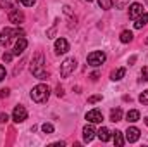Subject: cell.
<instances>
[{
  "mask_svg": "<svg viewBox=\"0 0 148 147\" xmlns=\"http://www.w3.org/2000/svg\"><path fill=\"white\" fill-rule=\"evenodd\" d=\"M45 59H43V54H36L35 57H33V61H31V66H29V69H31V73L33 76H36L38 80H47L48 78V73L45 71Z\"/></svg>",
  "mask_w": 148,
  "mask_h": 147,
  "instance_id": "1",
  "label": "cell"
},
{
  "mask_svg": "<svg viewBox=\"0 0 148 147\" xmlns=\"http://www.w3.org/2000/svg\"><path fill=\"white\" fill-rule=\"evenodd\" d=\"M48 97H50V88H48L45 83H40L36 87H33V90H31V99H33L36 104L47 102Z\"/></svg>",
  "mask_w": 148,
  "mask_h": 147,
  "instance_id": "2",
  "label": "cell"
},
{
  "mask_svg": "<svg viewBox=\"0 0 148 147\" xmlns=\"http://www.w3.org/2000/svg\"><path fill=\"white\" fill-rule=\"evenodd\" d=\"M24 35V31L21 30V28H17V30H10V28H5V30H2L0 31V45H7L9 43V40L12 37H23Z\"/></svg>",
  "mask_w": 148,
  "mask_h": 147,
  "instance_id": "3",
  "label": "cell"
},
{
  "mask_svg": "<svg viewBox=\"0 0 148 147\" xmlns=\"http://www.w3.org/2000/svg\"><path fill=\"white\" fill-rule=\"evenodd\" d=\"M105 59H107V55H105L103 52H100V50H95V52L88 54V57H86L88 64H90V66H93V68H98V66H102V64L105 62Z\"/></svg>",
  "mask_w": 148,
  "mask_h": 147,
  "instance_id": "4",
  "label": "cell"
},
{
  "mask_svg": "<svg viewBox=\"0 0 148 147\" xmlns=\"http://www.w3.org/2000/svg\"><path fill=\"white\" fill-rule=\"evenodd\" d=\"M76 66H77V62H76V59H74V57L66 59V61L60 64V76H62V78L71 76V74L74 73V69H76Z\"/></svg>",
  "mask_w": 148,
  "mask_h": 147,
  "instance_id": "5",
  "label": "cell"
},
{
  "mask_svg": "<svg viewBox=\"0 0 148 147\" xmlns=\"http://www.w3.org/2000/svg\"><path fill=\"white\" fill-rule=\"evenodd\" d=\"M26 118H28V111H26L24 106H16L14 107V111H12V119L16 123H23Z\"/></svg>",
  "mask_w": 148,
  "mask_h": 147,
  "instance_id": "6",
  "label": "cell"
},
{
  "mask_svg": "<svg viewBox=\"0 0 148 147\" xmlns=\"http://www.w3.org/2000/svg\"><path fill=\"white\" fill-rule=\"evenodd\" d=\"M86 119L90 123H102L103 121V114L100 112V109H91L86 112Z\"/></svg>",
  "mask_w": 148,
  "mask_h": 147,
  "instance_id": "7",
  "label": "cell"
},
{
  "mask_svg": "<svg viewBox=\"0 0 148 147\" xmlns=\"http://www.w3.org/2000/svg\"><path fill=\"white\" fill-rule=\"evenodd\" d=\"M9 21H10L12 24H19V23L24 21V14H23L19 9H14V10L9 12Z\"/></svg>",
  "mask_w": 148,
  "mask_h": 147,
  "instance_id": "8",
  "label": "cell"
},
{
  "mask_svg": "<svg viewBox=\"0 0 148 147\" xmlns=\"http://www.w3.org/2000/svg\"><path fill=\"white\" fill-rule=\"evenodd\" d=\"M26 47H28V40H26L24 37H19L17 42H16V45H14V55L23 54V52L26 50Z\"/></svg>",
  "mask_w": 148,
  "mask_h": 147,
  "instance_id": "9",
  "label": "cell"
},
{
  "mask_svg": "<svg viewBox=\"0 0 148 147\" xmlns=\"http://www.w3.org/2000/svg\"><path fill=\"white\" fill-rule=\"evenodd\" d=\"M69 50V43L66 38H57L55 40V52L57 54H66Z\"/></svg>",
  "mask_w": 148,
  "mask_h": 147,
  "instance_id": "10",
  "label": "cell"
},
{
  "mask_svg": "<svg viewBox=\"0 0 148 147\" xmlns=\"http://www.w3.org/2000/svg\"><path fill=\"white\" fill-rule=\"evenodd\" d=\"M141 14H143V5L138 3V2L131 3V7H129V17H131V19H136V17L141 16Z\"/></svg>",
  "mask_w": 148,
  "mask_h": 147,
  "instance_id": "11",
  "label": "cell"
},
{
  "mask_svg": "<svg viewBox=\"0 0 148 147\" xmlns=\"http://www.w3.org/2000/svg\"><path fill=\"white\" fill-rule=\"evenodd\" d=\"M138 139H140V130H138L136 126H129L127 132H126V140L133 144V142H136Z\"/></svg>",
  "mask_w": 148,
  "mask_h": 147,
  "instance_id": "12",
  "label": "cell"
},
{
  "mask_svg": "<svg viewBox=\"0 0 148 147\" xmlns=\"http://www.w3.org/2000/svg\"><path fill=\"white\" fill-rule=\"evenodd\" d=\"M95 128L91 126V125H86L84 128H83V139H84V142H91L93 139H95Z\"/></svg>",
  "mask_w": 148,
  "mask_h": 147,
  "instance_id": "13",
  "label": "cell"
},
{
  "mask_svg": "<svg viewBox=\"0 0 148 147\" xmlns=\"http://www.w3.org/2000/svg\"><path fill=\"white\" fill-rule=\"evenodd\" d=\"M110 133L112 132L109 128H105V126H102V128L97 132V135H98V139H100L102 142H109V140H110Z\"/></svg>",
  "mask_w": 148,
  "mask_h": 147,
  "instance_id": "14",
  "label": "cell"
},
{
  "mask_svg": "<svg viewBox=\"0 0 148 147\" xmlns=\"http://www.w3.org/2000/svg\"><path fill=\"white\" fill-rule=\"evenodd\" d=\"M147 23H148V14H147V12H143L141 16H138V17H136L134 28H136V30H141V28H143V26H145Z\"/></svg>",
  "mask_w": 148,
  "mask_h": 147,
  "instance_id": "15",
  "label": "cell"
},
{
  "mask_svg": "<svg viewBox=\"0 0 148 147\" xmlns=\"http://www.w3.org/2000/svg\"><path fill=\"white\" fill-rule=\"evenodd\" d=\"M126 119H127L129 123H136V121L140 119V111H136V109L127 111V114H126Z\"/></svg>",
  "mask_w": 148,
  "mask_h": 147,
  "instance_id": "16",
  "label": "cell"
},
{
  "mask_svg": "<svg viewBox=\"0 0 148 147\" xmlns=\"http://www.w3.org/2000/svg\"><path fill=\"white\" fill-rule=\"evenodd\" d=\"M124 142H126V139L122 137V132H119V130L114 132V144H115L117 147H122L124 146Z\"/></svg>",
  "mask_w": 148,
  "mask_h": 147,
  "instance_id": "17",
  "label": "cell"
},
{
  "mask_svg": "<svg viewBox=\"0 0 148 147\" xmlns=\"http://www.w3.org/2000/svg\"><path fill=\"white\" fill-rule=\"evenodd\" d=\"M110 119L114 123H117V121H121L122 119V109L121 107H115V109L110 111Z\"/></svg>",
  "mask_w": 148,
  "mask_h": 147,
  "instance_id": "18",
  "label": "cell"
},
{
  "mask_svg": "<svg viewBox=\"0 0 148 147\" xmlns=\"http://www.w3.org/2000/svg\"><path fill=\"white\" fill-rule=\"evenodd\" d=\"M124 74H126V69H124V68H119L117 71H114V73L110 74V78L114 80V81H119V80L124 78Z\"/></svg>",
  "mask_w": 148,
  "mask_h": 147,
  "instance_id": "19",
  "label": "cell"
},
{
  "mask_svg": "<svg viewBox=\"0 0 148 147\" xmlns=\"http://www.w3.org/2000/svg\"><path fill=\"white\" fill-rule=\"evenodd\" d=\"M131 40H133V33H131V31L126 30V31L121 33V42H122V43H129Z\"/></svg>",
  "mask_w": 148,
  "mask_h": 147,
  "instance_id": "20",
  "label": "cell"
},
{
  "mask_svg": "<svg viewBox=\"0 0 148 147\" xmlns=\"http://www.w3.org/2000/svg\"><path fill=\"white\" fill-rule=\"evenodd\" d=\"M98 5H100L103 10H109V9H112L114 2H112V0H98Z\"/></svg>",
  "mask_w": 148,
  "mask_h": 147,
  "instance_id": "21",
  "label": "cell"
},
{
  "mask_svg": "<svg viewBox=\"0 0 148 147\" xmlns=\"http://www.w3.org/2000/svg\"><path fill=\"white\" fill-rule=\"evenodd\" d=\"M41 130H43L45 133H53V125H52V123H43V125H41Z\"/></svg>",
  "mask_w": 148,
  "mask_h": 147,
  "instance_id": "22",
  "label": "cell"
},
{
  "mask_svg": "<svg viewBox=\"0 0 148 147\" xmlns=\"http://www.w3.org/2000/svg\"><path fill=\"white\" fill-rule=\"evenodd\" d=\"M140 102H141L143 106H148V90H145V92L140 95Z\"/></svg>",
  "mask_w": 148,
  "mask_h": 147,
  "instance_id": "23",
  "label": "cell"
},
{
  "mask_svg": "<svg viewBox=\"0 0 148 147\" xmlns=\"http://www.w3.org/2000/svg\"><path fill=\"white\" fill-rule=\"evenodd\" d=\"M127 3H129V0H115V7L117 9H124Z\"/></svg>",
  "mask_w": 148,
  "mask_h": 147,
  "instance_id": "24",
  "label": "cell"
},
{
  "mask_svg": "<svg viewBox=\"0 0 148 147\" xmlns=\"http://www.w3.org/2000/svg\"><path fill=\"white\" fill-rule=\"evenodd\" d=\"M141 80H143V81H148V66H145V68L141 69Z\"/></svg>",
  "mask_w": 148,
  "mask_h": 147,
  "instance_id": "25",
  "label": "cell"
},
{
  "mask_svg": "<svg viewBox=\"0 0 148 147\" xmlns=\"http://www.w3.org/2000/svg\"><path fill=\"white\" fill-rule=\"evenodd\" d=\"M98 101H102V95H93V97H90V99H88V102H90V104H95V102H98Z\"/></svg>",
  "mask_w": 148,
  "mask_h": 147,
  "instance_id": "26",
  "label": "cell"
},
{
  "mask_svg": "<svg viewBox=\"0 0 148 147\" xmlns=\"http://www.w3.org/2000/svg\"><path fill=\"white\" fill-rule=\"evenodd\" d=\"M12 55H14V54L5 52V54H3V62H10V61H12Z\"/></svg>",
  "mask_w": 148,
  "mask_h": 147,
  "instance_id": "27",
  "label": "cell"
},
{
  "mask_svg": "<svg viewBox=\"0 0 148 147\" xmlns=\"http://www.w3.org/2000/svg\"><path fill=\"white\" fill-rule=\"evenodd\" d=\"M35 2H36V0H21V3H23V5H26V7L35 5Z\"/></svg>",
  "mask_w": 148,
  "mask_h": 147,
  "instance_id": "28",
  "label": "cell"
},
{
  "mask_svg": "<svg viewBox=\"0 0 148 147\" xmlns=\"http://www.w3.org/2000/svg\"><path fill=\"white\" fill-rule=\"evenodd\" d=\"M5 74H7V71H5V68H3V66L0 64V81H2L3 78H5Z\"/></svg>",
  "mask_w": 148,
  "mask_h": 147,
  "instance_id": "29",
  "label": "cell"
},
{
  "mask_svg": "<svg viewBox=\"0 0 148 147\" xmlns=\"http://www.w3.org/2000/svg\"><path fill=\"white\" fill-rule=\"evenodd\" d=\"M9 92H10L9 88H3V90L0 92V97H2V99H5V97H9Z\"/></svg>",
  "mask_w": 148,
  "mask_h": 147,
  "instance_id": "30",
  "label": "cell"
},
{
  "mask_svg": "<svg viewBox=\"0 0 148 147\" xmlns=\"http://www.w3.org/2000/svg\"><path fill=\"white\" fill-rule=\"evenodd\" d=\"M7 119H9V116H7L5 112H0V123H5Z\"/></svg>",
  "mask_w": 148,
  "mask_h": 147,
  "instance_id": "31",
  "label": "cell"
},
{
  "mask_svg": "<svg viewBox=\"0 0 148 147\" xmlns=\"http://www.w3.org/2000/svg\"><path fill=\"white\" fill-rule=\"evenodd\" d=\"M57 95H59V97H64V90H62V87H57Z\"/></svg>",
  "mask_w": 148,
  "mask_h": 147,
  "instance_id": "32",
  "label": "cell"
},
{
  "mask_svg": "<svg viewBox=\"0 0 148 147\" xmlns=\"http://www.w3.org/2000/svg\"><path fill=\"white\" fill-rule=\"evenodd\" d=\"M145 123H147V126H148V116H147V119H145Z\"/></svg>",
  "mask_w": 148,
  "mask_h": 147,
  "instance_id": "33",
  "label": "cell"
},
{
  "mask_svg": "<svg viewBox=\"0 0 148 147\" xmlns=\"http://www.w3.org/2000/svg\"><path fill=\"white\" fill-rule=\"evenodd\" d=\"M88 2H91V0H88Z\"/></svg>",
  "mask_w": 148,
  "mask_h": 147,
  "instance_id": "34",
  "label": "cell"
},
{
  "mask_svg": "<svg viewBox=\"0 0 148 147\" xmlns=\"http://www.w3.org/2000/svg\"><path fill=\"white\" fill-rule=\"evenodd\" d=\"M147 2H148V0H147Z\"/></svg>",
  "mask_w": 148,
  "mask_h": 147,
  "instance_id": "35",
  "label": "cell"
}]
</instances>
